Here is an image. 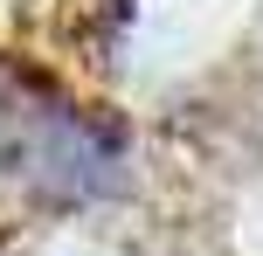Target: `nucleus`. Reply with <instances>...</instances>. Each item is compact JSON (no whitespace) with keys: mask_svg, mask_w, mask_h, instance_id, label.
Instances as JSON below:
<instances>
[{"mask_svg":"<svg viewBox=\"0 0 263 256\" xmlns=\"http://www.w3.org/2000/svg\"><path fill=\"white\" fill-rule=\"evenodd\" d=\"M125 21H132V0H69V28H77V42L97 55V63H111Z\"/></svg>","mask_w":263,"mask_h":256,"instance_id":"f03ea898","label":"nucleus"},{"mask_svg":"<svg viewBox=\"0 0 263 256\" xmlns=\"http://www.w3.org/2000/svg\"><path fill=\"white\" fill-rule=\"evenodd\" d=\"M0 180L35 208H97L125 194V125L83 111L42 63L0 55Z\"/></svg>","mask_w":263,"mask_h":256,"instance_id":"f257e3e1","label":"nucleus"}]
</instances>
